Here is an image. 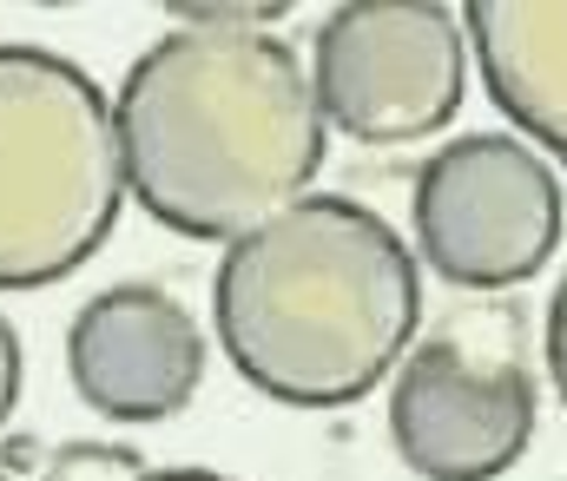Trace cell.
<instances>
[{
    "instance_id": "7",
    "label": "cell",
    "mask_w": 567,
    "mask_h": 481,
    "mask_svg": "<svg viewBox=\"0 0 567 481\" xmlns=\"http://www.w3.org/2000/svg\"><path fill=\"white\" fill-rule=\"evenodd\" d=\"M66 376L106 422H165L205 383V330L158 284H113L66 330Z\"/></svg>"
},
{
    "instance_id": "13",
    "label": "cell",
    "mask_w": 567,
    "mask_h": 481,
    "mask_svg": "<svg viewBox=\"0 0 567 481\" xmlns=\"http://www.w3.org/2000/svg\"><path fill=\"white\" fill-rule=\"evenodd\" d=\"M548 369L561 376V297H555V323H548Z\"/></svg>"
},
{
    "instance_id": "11",
    "label": "cell",
    "mask_w": 567,
    "mask_h": 481,
    "mask_svg": "<svg viewBox=\"0 0 567 481\" xmlns=\"http://www.w3.org/2000/svg\"><path fill=\"white\" fill-rule=\"evenodd\" d=\"M13 402H20V336H13V323L0 317V429L13 416Z\"/></svg>"
},
{
    "instance_id": "10",
    "label": "cell",
    "mask_w": 567,
    "mask_h": 481,
    "mask_svg": "<svg viewBox=\"0 0 567 481\" xmlns=\"http://www.w3.org/2000/svg\"><path fill=\"white\" fill-rule=\"evenodd\" d=\"M172 20L178 27H265V33H278L284 7H172Z\"/></svg>"
},
{
    "instance_id": "5",
    "label": "cell",
    "mask_w": 567,
    "mask_h": 481,
    "mask_svg": "<svg viewBox=\"0 0 567 481\" xmlns=\"http://www.w3.org/2000/svg\"><path fill=\"white\" fill-rule=\"evenodd\" d=\"M416 251L455 291H515L561 244V178L515 133H462L416 171Z\"/></svg>"
},
{
    "instance_id": "9",
    "label": "cell",
    "mask_w": 567,
    "mask_h": 481,
    "mask_svg": "<svg viewBox=\"0 0 567 481\" xmlns=\"http://www.w3.org/2000/svg\"><path fill=\"white\" fill-rule=\"evenodd\" d=\"M145 462L133 449H106V442H73L53 456L47 481H140Z\"/></svg>"
},
{
    "instance_id": "6",
    "label": "cell",
    "mask_w": 567,
    "mask_h": 481,
    "mask_svg": "<svg viewBox=\"0 0 567 481\" xmlns=\"http://www.w3.org/2000/svg\"><path fill=\"white\" fill-rule=\"evenodd\" d=\"M390 376V442L423 481H495L528 456L542 396L522 363H475L435 336Z\"/></svg>"
},
{
    "instance_id": "14",
    "label": "cell",
    "mask_w": 567,
    "mask_h": 481,
    "mask_svg": "<svg viewBox=\"0 0 567 481\" xmlns=\"http://www.w3.org/2000/svg\"><path fill=\"white\" fill-rule=\"evenodd\" d=\"M0 481H13V475H0Z\"/></svg>"
},
{
    "instance_id": "3",
    "label": "cell",
    "mask_w": 567,
    "mask_h": 481,
    "mask_svg": "<svg viewBox=\"0 0 567 481\" xmlns=\"http://www.w3.org/2000/svg\"><path fill=\"white\" fill-rule=\"evenodd\" d=\"M126 171L106 86L66 53L0 40V291H47L106 251Z\"/></svg>"
},
{
    "instance_id": "12",
    "label": "cell",
    "mask_w": 567,
    "mask_h": 481,
    "mask_svg": "<svg viewBox=\"0 0 567 481\" xmlns=\"http://www.w3.org/2000/svg\"><path fill=\"white\" fill-rule=\"evenodd\" d=\"M140 481H231V475H212V469H145Z\"/></svg>"
},
{
    "instance_id": "8",
    "label": "cell",
    "mask_w": 567,
    "mask_h": 481,
    "mask_svg": "<svg viewBox=\"0 0 567 481\" xmlns=\"http://www.w3.org/2000/svg\"><path fill=\"white\" fill-rule=\"evenodd\" d=\"M475 46L482 86L528 146H567V7L561 0H475L455 13Z\"/></svg>"
},
{
    "instance_id": "2",
    "label": "cell",
    "mask_w": 567,
    "mask_h": 481,
    "mask_svg": "<svg viewBox=\"0 0 567 481\" xmlns=\"http://www.w3.org/2000/svg\"><path fill=\"white\" fill-rule=\"evenodd\" d=\"M423 271L357 198L303 191L225 244L212 330L231 369L284 409L363 402L416 343Z\"/></svg>"
},
{
    "instance_id": "1",
    "label": "cell",
    "mask_w": 567,
    "mask_h": 481,
    "mask_svg": "<svg viewBox=\"0 0 567 481\" xmlns=\"http://www.w3.org/2000/svg\"><path fill=\"white\" fill-rule=\"evenodd\" d=\"M126 198L152 224L231 244L297 205L330 153L297 46L265 27H165L113 93Z\"/></svg>"
},
{
    "instance_id": "4",
    "label": "cell",
    "mask_w": 567,
    "mask_h": 481,
    "mask_svg": "<svg viewBox=\"0 0 567 481\" xmlns=\"http://www.w3.org/2000/svg\"><path fill=\"white\" fill-rule=\"evenodd\" d=\"M310 100L323 133L357 146L435 139L468 93V46L442 0H350L323 13L310 46Z\"/></svg>"
}]
</instances>
